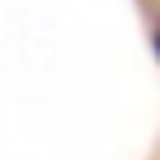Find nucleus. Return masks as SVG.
<instances>
[{"instance_id": "f257e3e1", "label": "nucleus", "mask_w": 160, "mask_h": 160, "mask_svg": "<svg viewBox=\"0 0 160 160\" xmlns=\"http://www.w3.org/2000/svg\"><path fill=\"white\" fill-rule=\"evenodd\" d=\"M155 57H160V28H155Z\"/></svg>"}]
</instances>
